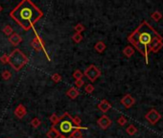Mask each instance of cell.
Masks as SVG:
<instances>
[{
	"instance_id": "obj_1",
	"label": "cell",
	"mask_w": 163,
	"mask_h": 138,
	"mask_svg": "<svg viewBox=\"0 0 163 138\" xmlns=\"http://www.w3.org/2000/svg\"><path fill=\"white\" fill-rule=\"evenodd\" d=\"M128 41L145 58L146 63L151 52L157 53L163 47V37L146 20L128 34Z\"/></svg>"
},
{
	"instance_id": "obj_2",
	"label": "cell",
	"mask_w": 163,
	"mask_h": 138,
	"mask_svg": "<svg viewBox=\"0 0 163 138\" xmlns=\"http://www.w3.org/2000/svg\"><path fill=\"white\" fill-rule=\"evenodd\" d=\"M10 16L25 31L34 28L43 12L31 0H22L10 12Z\"/></svg>"
},
{
	"instance_id": "obj_3",
	"label": "cell",
	"mask_w": 163,
	"mask_h": 138,
	"mask_svg": "<svg viewBox=\"0 0 163 138\" xmlns=\"http://www.w3.org/2000/svg\"><path fill=\"white\" fill-rule=\"evenodd\" d=\"M29 59L20 49L16 48L9 55V62L8 63L12 66L15 72H18L28 63Z\"/></svg>"
},
{
	"instance_id": "obj_4",
	"label": "cell",
	"mask_w": 163,
	"mask_h": 138,
	"mask_svg": "<svg viewBox=\"0 0 163 138\" xmlns=\"http://www.w3.org/2000/svg\"><path fill=\"white\" fill-rule=\"evenodd\" d=\"M101 74H102L101 70L96 65H94V64H90L84 72V75L87 77L91 83H94L98 78H100Z\"/></svg>"
},
{
	"instance_id": "obj_5",
	"label": "cell",
	"mask_w": 163,
	"mask_h": 138,
	"mask_svg": "<svg viewBox=\"0 0 163 138\" xmlns=\"http://www.w3.org/2000/svg\"><path fill=\"white\" fill-rule=\"evenodd\" d=\"M31 46H32V48L35 50L36 52L43 51L44 53H45V56L50 60L49 56H48V54H47V52L45 50V42H44V40H42V38L40 36H38L37 33H36L35 37H34V38H33L32 41H31Z\"/></svg>"
},
{
	"instance_id": "obj_6",
	"label": "cell",
	"mask_w": 163,
	"mask_h": 138,
	"mask_svg": "<svg viewBox=\"0 0 163 138\" xmlns=\"http://www.w3.org/2000/svg\"><path fill=\"white\" fill-rule=\"evenodd\" d=\"M67 118V117H65ZM59 129L58 131H59V133H61V135H63L67 137L66 135L69 134L72 132V131L74 129V126H73L72 122L67 118V120H63L62 121V122H59Z\"/></svg>"
},
{
	"instance_id": "obj_7",
	"label": "cell",
	"mask_w": 163,
	"mask_h": 138,
	"mask_svg": "<svg viewBox=\"0 0 163 138\" xmlns=\"http://www.w3.org/2000/svg\"><path fill=\"white\" fill-rule=\"evenodd\" d=\"M145 119L148 121L150 124L152 125H156L158 121L161 119V115L156 109H152L150 111H148L145 115Z\"/></svg>"
},
{
	"instance_id": "obj_8",
	"label": "cell",
	"mask_w": 163,
	"mask_h": 138,
	"mask_svg": "<svg viewBox=\"0 0 163 138\" xmlns=\"http://www.w3.org/2000/svg\"><path fill=\"white\" fill-rule=\"evenodd\" d=\"M97 124L102 129H106L111 126V120L106 115H103L97 120Z\"/></svg>"
},
{
	"instance_id": "obj_9",
	"label": "cell",
	"mask_w": 163,
	"mask_h": 138,
	"mask_svg": "<svg viewBox=\"0 0 163 138\" xmlns=\"http://www.w3.org/2000/svg\"><path fill=\"white\" fill-rule=\"evenodd\" d=\"M121 104L126 107V109H131V107L135 104V100L131 94H126L125 96L121 99Z\"/></svg>"
},
{
	"instance_id": "obj_10",
	"label": "cell",
	"mask_w": 163,
	"mask_h": 138,
	"mask_svg": "<svg viewBox=\"0 0 163 138\" xmlns=\"http://www.w3.org/2000/svg\"><path fill=\"white\" fill-rule=\"evenodd\" d=\"M26 114H27L26 107H25L22 105V104H19V105L16 106L15 109V117L18 118V119H22Z\"/></svg>"
},
{
	"instance_id": "obj_11",
	"label": "cell",
	"mask_w": 163,
	"mask_h": 138,
	"mask_svg": "<svg viewBox=\"0 0 163 138\" xmlns=\"http://www.w3.org/2000/svg\"><path fill=\"white\" fill-rule=\"evenodd\" d=\"M8 40H9V42L12 46H18L19 43L22 41V37H21L18 34L14 33L12 34H11Z\"/></svg>"
},
{
	"instance_id": "obj_12",
	"label": "cell",
	"mask_w": 163,
	"mask_h": 138,
	"mask_svg": "<svg viewBox=\"0 0 163 138\" xmlns=\"http://www.w3.org/2000/svg\"><path fill=\"white\" fill-rule=\"evenodd\" d=\"M97 107L99 109V110H101L102 112L106 113V112H108L111 109V105H110V104L108 101L104 99V100H102L99 104H98Z\"/></svg>"
},
{
	"instance_id": "obj_13",
	"label": "cell",
	"mask_w": 163,
	"mask_h": 138,
	"mask_svg": "<svg viewBox=\"0 0 163 138\" xmlns=\"http://www.w3.org/2000/svg\"><path fill=\"white\" fill-rule=\"evenodd\" d=\"M87 128L85 127H75L74 129L72 131V132L70 133L69 137L71 138H80V137H83V133H82L81 129H87Z\"/></svg>"
},
{
	"instance_id": "obj_14",
	"label": "cell",
	"mask_w": 163,
	"mask_h": 138,
	"mask_svg": "<svg viewBox=\"0 0 163 138\" xmlns=\"http://www.w3.org/2000/svg\"><path fill=\"white\" fill-rule=\"evenodd\" d=\"M64 116L69 119L73 125H75L76 127H81L82 125V119L79 117V116H75V117H72V116L68 113V112H64Z\"/></svg>"
},
{
	"instance_id": "obj_15",
	"label": "cell",
	"mask_w": 163,
	"mask_h": 138,
	"mask_svg": "<svg viewBox=\"0 0 163 138\" xmlns=\"http://www.w3.org/2000/svg\"><path fill=\"white\" fill-rule=\"evenodd\" d=\"M80 95V91L79 89H77L75 86H73V87H70L69 89L67 90L66 92V96L68 98L72 99V100H74V99H76L77 97H78Z\"/></svg>"
},
{
	"instance_id": "obj_16",
	"label": "cell",
	"mask_w": 163,
	"mask_h": 138,
	"mask_svg": "<svg viewBox=\"0 0 163 138\" xmlns=\"http://www.w3.org/2000/svg\"><path fill=\"white\" fill-rule=\"evenodd\" d=\"M64 118H65V116H64V114L62 115V116H58L56 113H53L52 115L50 116L49 120H50V122L52 123V127H55V126H57V125H58L59 122H61L62 120H63Z\"/></svg>"
},
{
	"instance_id": "obj_17",
	"label": "cell",
	"mask_w": 163,
	"mask_h": 138,
	"mask_svg": "<svg viewBox=\"0 0 163 138\" xmlns=\"http://www.w3.org/2000/svg\"><path fill=\"white\" fill-rule=\"evenodd\" d=\"M47 138H59L61 136V133L55 127H51L50 129L46 133Z\"/></svg>"
},
{
	"instance_id": "obj_18",
	"label": "cell",
	"mask_w": 163,
	"mask_h": 138,
	"mask_svg": "<svg viewBox=\"0 0 163 138\" xmlns=\"http://www.w3.org/2000/svg\"><path fill=\"white\" fill-rule=\"evenodd\" d=\"M123 54L125 55L127 58H131L134 54V48L131 45H128L123 49Z\"/></svg>"
},
{
	"instance_id": "obj_19",
	"label": "cell",
	"mask_w": 163,
	"mask_h": 138,
	"mask_svg": "<svg viewBox=\"0 0 163 138\" xmlns=\"http://www.w3.org/2000/svg\"><path fill=\"white\" fill-rule=\"evenodd\" d=\"M106 48V43L105 42H103V41H98L96 42V44L94 45V49H95L98 53H103Z\"/></svg>"
},
{
	"instance_id": "obj_20",
	"label": "cell",
	"mask_w": 163,
	"mask_h": 138,
	"mask_svg": "<svg viewBox=\"0 0 163 138\" xmlns=\"http://www.w3.org/2000/svg\"><path fill=\"white\" fill-rule=\"evenodd\" d=\"M126 131H127V133L128 135H131V136H132V135H134L135 133L137 132V128L134 126V125H130L127 128H126Z\"/></svg>"
},
{
	"instance_id": "obj_21",
	"label": "cell",
	"mask_w": 163,
	"mask_h": 138,
	"mask_svg": "<svg viewBox=\"0 0 163 138\" xmlns=\"http://www.w3.org/2000/svg\"><path fill=\"white\" fill-rule=\"evenodd\" d=\"M2 31H3V33L5 34L7 37H10L11 34H14V30H12L11 25H5V26H4V28H3Z\"/></svg>"
},
{
	"instance_id": "obj_22",
	"label": "cell",
	"mask_w": 163,
	"mask_h": 138,
	"mask_svg": "<svg viewBox=\"0 0 163 138\" xmlns=\"http://www.w3.org/2000/svg\"><path fill=\"white\" fill-rule=\"evenodd\" d=\"M73 78L75 79V81H78V80H83V77H84V73L82 72L79 69H77L74 72H73Z\"/></svg>"
},
{
	"instance_id": "obj_23",
	"label": "cell",
	"mask_w": 163,
	"mask_h": 138,
	"mask_svg": "<svg viewBox=\"0 0 163 138\" xmlns=\"http://www.w3.org/2000/svg\"><path fill=\"white\" fill-rule=\"evenodd\" d=\"M85 30V27L83 23H78L77 25L74 26V31L77 33V34H82Z\"/></svg>"
},
{
	"instance_id": "obj_24",
	"label": "cell",
	"mask_w": 163,
	"mask_h": 138,
	"mask_svg": "<svg viewBox=\"0 0 163 138\" xmlns=\"http://www.w3.org/2000/svg\"><path fill=\"white\" fill-rule=\"evenodd\" d=\"M151 17L154 21H156V22H157V21H159L162 18V14H161L160 12L156 11V12H153V14L151 15Z\"/></svg>"
},
{
	"instance_id": "obj_25",
	"label": "cell",
	"mask_w": 163,
	"mask_h": 138,
	"mask_svg": "<svg viewBox=\"0 0 163 138\" xmlns=\"http://www.w3.org/2000/svg\"><path fill=\"white\" fill-rule=\"evenodd\" d=\"M31 126L34 128H37L38 127L40 126L41 125V121L38 119L37 117H35V118H33L32 120H31Z\"/></svg>"
},
{
	"instance_id": "obj_26",
	"label": "cell",
	"mask_w": 163,
	"mask_h": 138,
	"mask_svg": "<svg viewBox=\"0 0 163 138\" xmlns=\"http://www.w3.org/2000/svg\"><path fill=\"white\" fill-rule=\"evenodd\" d=\"M72 40L74 41L75 43H80L82 40H83V36H82V34H77L75 33L74 34H72Z\"/></svg>"
},
{
	"instance_id": "obj_27",
	"label": "cell",
	"mask_w": 163,
	"mask_h": 138,
	"mask_svg": "<svg viewBox=\"0 0 163 138\" xmlns=\"http://www.w3.org/2000/svg\"><path fill=\"white\" fill-rule=\"evenodd\" d=\"M51 79H52V81H54V83H56V84H58V83H59V81H62V76L59 74V73H55V74H53L52 75V77H51Z\"/></svg>"
},
{
	"instance_id": "obj_28",
	"label": "cell",
	"mask_w": 163,
	"mask_h": 138,
	"mask_svg": "<svg viewBox=\"0 0 163 138\" xmlns=\"http://www.w3.org/2000/svg\"><path fill=\"white\" fill-rule=\"evenodd\" d=\"M1 76H2V78L5 81H8V80H10L11 78H12V73L9 71V70H4L3 72H2V74H1Z\"/></svg>"
},
{
	"instance_id": "obj_29",
	"label": "cell",
	"mask_w": 163,
	"mask_h": 138,
	"mask_svg": "<svg viewBox=\"0 0 163 138\" xmlns=\"http://www.w3.org/2000/svg\"><path fill=\"white\" fill-rule=\"evenodd\" d=\"M94 86H93V84H87L85 85V88H84V91L87 92V93H88V94H91V93H93V91H94Z\"/></svg>"
},
{
	"instance_id": "obj_30",
	"label": "cell",
	"mask_w": 163,
	"mask_h": 138,
	"mask_svg": "<svg viewBox=\"0 0 163 138\" xmlns=\"http://www.w3.org/2000/svg\"><path fill=\"white\" fill-rule=\"evenodd\" d=\"M127 122L128 121H127L126 117H124V116H120V117L117 119V123L119 124V126H125Z\"/></svg>"
},
{
	"instance_id": "obj_31",
	"label": "cell",
	"mask_w": 163,
	"mask_h": 138,
	"mask_svg": "<svg viewBox=\"0 0 163 138\" xmlns=\"http://www.w3.org/2000/svg\"><path fill=\"white\" fill-rule=\"evenodd\" d=\"M0 62H1L2 64H7L8 62H9V56L7 54H4L0 57Z\"/></svg>"
},
{
	"instance_id": "obj_32",
	"label": "cell",
	"mask_w": 163,
	"mask_h": 138,
	"mask_svg": "<svg viewBox=\"0 0 163 138\" xmlns=\"http://www.w3.org/2000/svg\"><path fill=\"white\" fill-rule=\"evenodd\" d=\"M75 84V87L77 89H79V88L83 87V86H84V80H78V81H75V84Z\"/></svg>"
},
{
	"instance_id": "obj_33",
	"label": "cell",
	"mask_w": 163,
	"mask_h": 138,
	"mask_svg": "<svg viewBox=\"0 0 163 138\" xmlns=\"http://www.w3.org/2000/svg\"><path fill=\"white\" fill-rule=\"evenodd\" d=\"M3 11V8H2V6L1 5H0V12H1Z\"/></svg>"
},
{
	"instance_id": "obj_34",
	"label": "cell",
	"mask_w": 163,
	"mask_h": 138,
	"mask_svg": "<svg viewBox=\"0 0 163 138\" xmlns=\"http://www.w3.org/2000/svg\"><path fill=\"white\" fill-rule=\"evenodd\" d=\"M59 138H68V137H65V136H63V135H61Z\"/></svg>"
},
{
	"instance_id": "obj_35",
	"label": "cell",
	"mask_w": 163,
	"mask_h": 138,
	"mask_svg": "<svg viewBox=\"0 0 163 138\" xmlns=\"http://www.w3.org/2000/svg\"><path fill=\"white\" fill-rule=\"evenodd\" d=\"M80 138H83V137H80Z\"/></svg>"
}]
</instances>
